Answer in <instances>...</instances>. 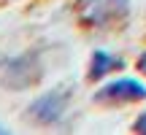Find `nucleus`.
Instances as JSON below:
<instances>
[{"mask_svg": "<svg viewBox=\"0 0 146 135\" xmlns=\"http://www.w3.org/2000/svg\"><path fill=\"white\" fill-rule=\"evenodd\" d=\"M70 103V87H57L52 92H43L38 100H33L27 108V119L35 124H57L65 116Z\"/></svg>", "mask_w": 146, "mask_h": 135, "instance_id": "1", "label": "nucleus"}, {"mask_svg": "<svg viewBox=\"0 0 146 135\" xmlns=\"http://www.w3.org/2000/svg\"><path fill=\"white\" fill-rule=\"evenodd\" d=\"M81 14L92 24H108L127 16V0H81Z\"/></svg>", "mask_w": 146, "mask_h": 135, "instance_id": "2", "label": "nucleus"}, {"mask_svg": "<svg viewBox=\"0 0 146 135\" xmlns=\"http://www.w3.org/2000/svg\"><path fill=\"white\" fill-rule=\"evenodd\" d=\"M143 97H146V87L133 78H116L95 92L98 103H127V100H143Z\"/></svg>", "mask_w": 146, "mask_h": 135, "instance_id": "3", "label": "nucleus"}, {"mask_svg": "<svg viewBox=\"0 0 146 135\" xmlns=\"http://www.w3.org/2000/svg\"><path fill=\"white\" fill-rule=\"evenodd\" d=\"M119 65V60H114L108 52H95V57H92V70H89V76L92 78H98V76H103V73H108L111 68H116Z\"/></svg>", "mask_w": 146, "mask_h": 135, "instance_id": "4", "label": "nucleus"}, {"mask_svg": "<svg viewBox=\"0 0 146 135\" xmlns=\"http://www.w3.org/2000/svg\"><path fill=\"white\" fill-rule=\"evenodd\" d=\"M135 130H138V132H146V111H143L141 116H138V122H135Z\"/></svg>", "mask_w": 146, "mask_h": 135, "instance_id": "5", "label": "nucleus"}, {"mask_svg": "<svg viewBox=\"0 0 146 135\" xmlns=\"http://www.w3.org/2000/svg\"><path fill=\"white\" fill-rule=\"evenodd\" d=\"M138 68H141V73H146V54H141V60H138Z\"/></svg>", "mask_w": 146, "mask_h": 135, "instance_id": "6", "label": "nucleus"}]
</instances>
